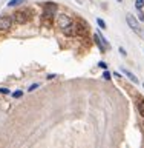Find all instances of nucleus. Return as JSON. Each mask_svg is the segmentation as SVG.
I'll use <instances>...</instances> for the list:
<instances>
[{"instance_id": "6e6552de", "label": "nucleus", "mask_w": 144, "mask_h": 148, "mask_svg": "<svg viewBox=\"0 0 144 148\" xmlns=\"http://www.w3.org/2000/svg\"><path fill=\"white\" fill-rule=\"evenodd\" d=\"M43 8H45L46 12H51V14H55V12H57V5H55V3H51V2L43 3Z\"/></svg>"}, {"instance_id": "a211bd4d", "label": "nucleus", "mask_w": 144, "mask_h": 148, "mask_svg": "<svg viewBox=\"0 0 144 148\" xmlns=\"http://www.w3.org/2000/svg\"><path fill=\"white\" fill-rule=\"evenodd\" d=\"M120 54H123V56H126V49H124V48H120Z\"/></svg>"}, {"instance_id": "39448f33", "label": "nucleus", "mask_w": 144, "mask_h": 148, "mask_svg": "<svg viewBox=\"0 0 144 148\" xmlns=\"http://www.w3.org/2000/svg\"><path fill=\"white\" fill-rule=\"evenodd\" d=\"M71 22H72V20H71V17L64 16V14H60V16L57 17V25L62 28V29H63V28H66Z\"/></svg>"}, {"instance_id": "6ab92c4d", "label": "nucleus", "mask_w": 144, "mask_h": 148, "mask_svg": "<svg viewBox=\"0 0 144 148\" xmlns=\"http://www.w3.org/2000/svg\"><path fill=\"white\" fill-rule=\"evenodd\" d=\"M117 2H123V0H117Z\"/></svg>"}, {"instance_id": "2eb2a0df", "label": "nucleus", "mask_w": 144, "mask_h": 148, "mask_svg": "<svg viewBox=\"0 0 144 148\" xmlns=\"http://www.w3.org/2000/svg\"><path fill=\"white\" fill-rule=\"evenodd\" d=\"M103 77L106 79V80H110V73H109V71H104V73H103Z\"/></svg>"}, {"instance_id": "dca6fc26", "label": "nucleus", "mask_w": 144, "mask_h": 148, "mask_svg": "<svg viewBox=\"0 0 144 148\" xmlns=\"http://www.w3.org/2000/svg\"><path fill=\"white\" fill-rule=\"evenodd\" d=\"M40 85H39V83H32V85L29 86V90H28V91H34L35 90V88H39Z\"/></svg>"}, {"instance_id": "0eeeda50", "label": "nucleus", "mask_w": 144, "mask_h": 148, "mask_svg": "<svg viewBox=\"0 0 144 148\" xmlns=\"http://www.w3.org/2000/svg\"><path fill=\"white\" fill-rule=\"evenodd\" d=\"M121 73H123L124 76H126V77H127L130 82H133V83H135V85L138 83V77H137L133 73H130V71H129V69H126V68H121Z\"/></svg>"}, {"instance_id": "20e7f679", "label": "nucleus", "mask_w": 144, "mask_h": 148, "mask_svg": "<svg viewBox=\"0 0 144 148\" xmlns=\"http://www.w3.org/2000/svg\"><path fill=\"white\" fill-rule=\"evenodd\" d=\"M63 32H64L68 37H74V36L78 34V26H77L74 22H71L66 28H63Z\"/></svg>"}, {"instance_id": "f03ea898", "label": "nucleus", "mask_w": 144, "mask_h": 148, "mask_svg": "<svg viewBox=\"0 0 144 148\" xmlns=\"http://www.w3.org/2000/svg\"><path fill=\"white\" fill-rule=\"evenodd\" d=\"M126 22H127V25L130 26L135 32H138V34H143V32H141V28H140V23H138V18L133 16V14H127V16H126Z\"/></svg>"}, {"instance_id": "f8f14e48", "label": "nucleus", "mask_w": 144, "mask_h": 148, "mask_svg": "<svg viewBox=\"0 0 144 148\" xmlns=\"http://www.w3.org/2000/svg\"><path fill=\"white\" fill-rule=\"evenodd\" d=\"M22 96H23V91H20V90H17V91L12 92V97H14V99H18V97H22Z\"/></svg>"}, {"instance_id": "f257e3e1", "label": "nucleus", "mask_w": 144, "mask_h": 148, "mask_svg": "<svg viewBox=\"0 0 144 148\" xmlns=\"http://www.w3.org/2000/svg\"><path fill=\"white\" fill-rule=\"evenodd\" d=\"M94 42L97 43V46H98V49L103 51V53H104V51H107V49H110V43H109L107 39H106L100 31H97L94 34Z\"/></svg>"}, {"instance_id": "423d86ee", "label": "nucleus", "mask_w": 144, "mask_h": 148, "mask_svg": "<svg viewBox=\"0 0 144 148\" xmlns=\"http://www.w3.org/2000/svg\"><path fill=\"white\" fill-rule=\"evenodd\" d=\"M12 18H14V22H16V23H18V25H23V23L28 20V16H26V12H23V11H17L12 16Z\"/></svg>"}, {"instance_id": "9d476101", "label": "nucleus", "mask_w": 144, "mask_h": 148, "mask_svg": "<svg viewBox=\"0 0 144 148\" xmlns=\"http://www.w3.org/2000/svg\"><path fill=\"white\" fill-rule=\"evenodd\" d=\"M25 0H9L8 2V6H18V5H22Z\"/></svg>"}, {"instance_id": "7ed1b4c3", "label": "nucleus", "mask_w": 144, "mask_h": 148, "mask_svg": "<svg viewBox=\"0 0 144 148\" xmlns=\"http://www.w3.org/2000/svg\"><path fill=\"white\" fill-rule=\"evenodd\" d=\"M14 18L11 16H2L0 17V31H8L12 26Z\"/></svg>"}, {"instance_id": "9b49d317", "label": "nucleus", "mask_w": 144, "mask_h": 148, "mask_svg": "<svg viewBox=\"0 0 144 148\" xmlns=\"http://www.w3.org/2000/svg\"><path fill=\"white\" fill-rule=\"evenodd\" d=\"M97 23H98V26L101 28V29H106V22L103 20V18H97Z\"/></svg>"}, {"instance_id": "ddd939ff", "label": "nucleus", "mask_w": 144, "mask_h": 148, "mask_svg": "<svg viewBox=\"0 0 144 148\" xmlns=\"http://www.w3.org/2000/svg\"><path fill=\"white\" fill-rule=\"evenodd\" d=\"M135 6H137V9H143V6H144V0H137V2H135Z\"/></svg>"}, {"instance_id": "1a4fd4ad", "label": "nucleus", "mask_w": 144, "mask_h": 148, "mask_svg": "<svg viewBox=\"0 0 144 148\" xmlns=\"http://www.w3.org/2000/svg\"><path fill=\"white\" fill-rule=\"evenodd\" d=\"M137 110L140 111L141 116H144V99H141V97L137 99Z\"/></svg>"}, {"instance_id": "f3484780", "label": "nucleus", "mask_w": 144, "mask_h": 148, "mask_svg": "<svg viewBox=\"0 0 144 148\" xmlns=\"http://www.w3.org/2000/svg\"><path fill=\"white\" fill-rule=\"evenodd\" d=\"M0 92H2V94H9V90H6V88H0Z\"/></svg>"}, {"instance_id": "4468645a", "label": "nucleus", "mask_w": 144, "mask_h": 148, "mask_svg": "<svg viewBox=\"0 0 144 148\" xmlns=\"http://www.w3.org/2000/svg\"><path fill=\"white\" fill-rule=\"evenodd\" d=\"M138 20L144 22V12L141 11V9H138Z\"/></svg>"}]
</instances>
